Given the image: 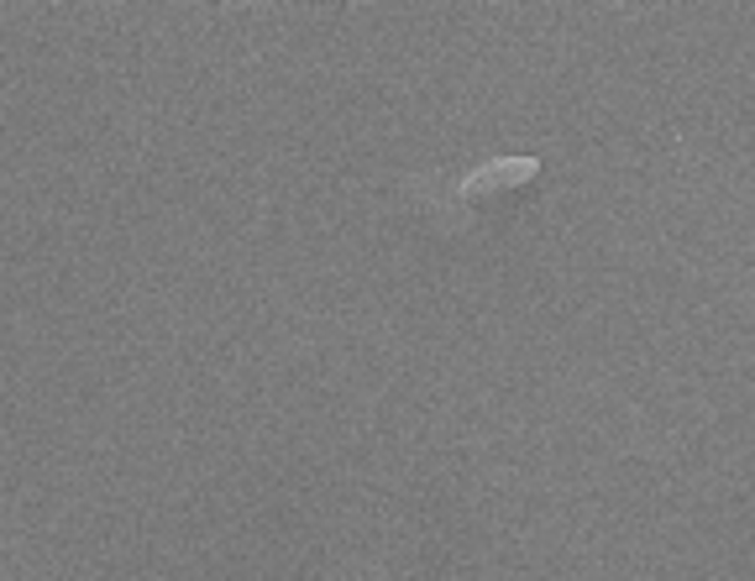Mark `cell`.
<instances>
[{"label": "cell", "mask_w": 755, "mask_h": 581, "mask_svg": "<svg viewBox=\"0 0 755 581\" xmlns=\"http://www.w3.org/2000/svg\"><path fill=\"white\" fill-rule=\"evenodd\" d=\"M525 178H536V157H509L504 168L493 163V168H483V174L467 178L462 189H467V194H483L488 184H504V189H509V184H525Z\"/></svg>", "instance_id": "cell-1"}]
</instances>
